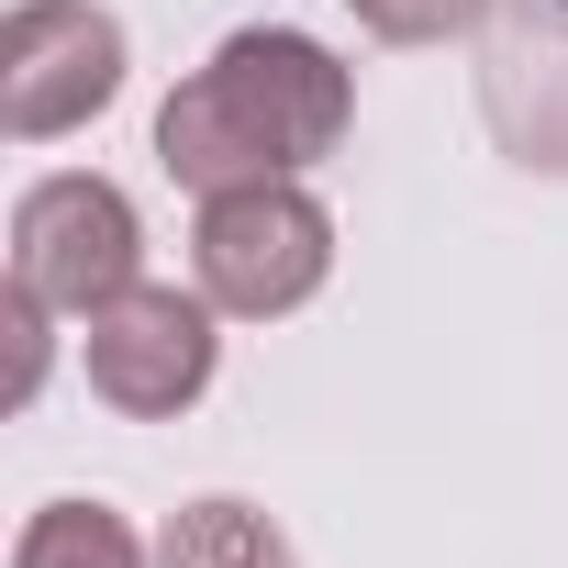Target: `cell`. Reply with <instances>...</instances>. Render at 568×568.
Masks as SVG:
<instances>
[{"instance_id":"7","label":"cell","mask_w":568,"mask_h":568,"mask_svg":"<svg viewBox=\"0 0 568 568\" xmlns=\"http://www.w3.org/2000/svg\"><path fill=\"white\" fill-rule=\"evenodd\" d=\"M12 568H156V546L112 513V501H45L12 535Z\"/></svg>"},{"instance_id":"5","label":"cell","mask_w":568,"mask_h":568,"mask_svg":"<svg viewBox=\"0 0 568 568\" xmlns=\"http://www.w3.org/2000/svg\"><path fill=\"white\" fill-rule=\"evenodd\" d=\"M123 101V23L101 0H12L0 23V134L57 145Z\"/></svg>"},{"instance_id":"8","label":"cell","mask_w":568,"mask_h":568,"mask_svg":"<svg viewBox=\"0 0 568 568\" xmlns=\"http://www.w3.org/2000/svg\"><path fill=\"white\" fill-rule=\"evenodd\" d=\"M346 12L379 45H446V34H479L490 23V0H346Z\"/></svg>"},{"instance_id":"3","label":"cell","mask_w":568,"mask_h":568,"mask_svg":"<svg viewBox=\"0 0 568 568\" xmlns=\"http://www.w3.org/2000/svg\"><path fill=\"white\" fill-rule=\"evenodd\" d=\"M223 313H212V291H168V278H134L123 302H101L90 313V335H79V368H90V402L101 413H123V424H179L201 390H212V357H223V335H212Z\"/></svg>"},{"instance_id":"1","label":"cell","mask_w":568,"mask_h":568,"mask_svg":"<svg viewBox=\"0 0 568 568\" xmlns=\"http://www.w3.org/2000/svg\"><path fill=\"white\" fill-rule=\"evenodd\" d=\"M357 123V79L324 34L302 23H245L223 34L156 112V168L212 201V190H245V179H302L346 145Z\"/></svg>"},{"instance_id":"2","label":"cell","mask_w":568,"mask_h":568,"mask_svg":"<svg viewBox=\"0 0 568 568\" xmlns=\"http://www.w3.org/2000/svg\"><path fill=\"white\" fill-rule=\"evenodd\" d=\"M190 278L212 291V313L278 324V313H302L324 278H335V212H324L302 179L212 190L201 223H190Z\"/></svg>"},{"instance_id":"4","label":"cell","mask_w":568,"mask_h":568,"mask_svg":"<svg viewBox=\"0 0 568 568\" xmlns=\"http://www.w3.org/2000/svg\"><path fill=\"white\" fill-rule=\"evenodd\" d=\"M12 278L34 302H57V313H101V302H123L134 278H145V223H134V201L112 190V179H90V168H57V179H34L23 201H12Z\"/></svg>"},{"instance_id":"6","label":"cell","mask_w":568,"mask_h":568,"mask_svg":"<svg viewBox=\"0 0 568 568\" xmlns=\"http://www.w3.org/2000/svg\"><path fill=\"white\" fill-rule=\"evenodd\" d=\"M156 568H302V557H291V535H278L256 501L201 490V501H179L156 524Z\"/></svg>"},{"instance_id":"9","label":"cell","mask_w":568,"mask_h":568,"mask_svg":"<svg viewBox=\"0 0 568 568\" xmlns=\"http://www.w3.org/2000/svg\"><path fill=\"white\" fill-rule=\"evenodd\" d=\"M45 313H57V302H34L23 278H12V390H0L12 413H23L34 390H45Z\"/></svg>"}]
</instances>
